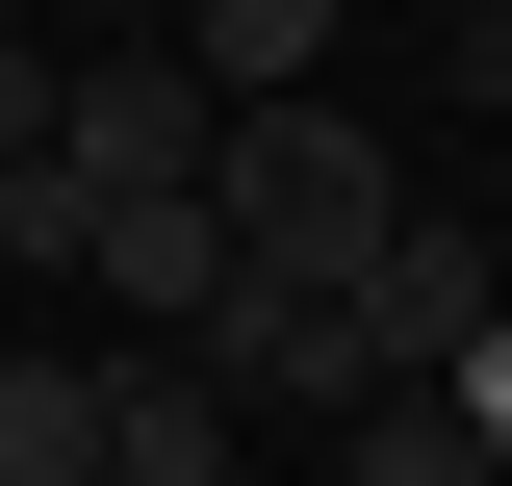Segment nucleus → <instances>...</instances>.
I'll return each instance as SVG.
<instances>
[{
    "label": "nucleus",
    "mask_w": 512,
    "mask_h": 486,
    "mask_svg": "<svg viewBox=\"0 0 512 486\" xmlns=\"http://www.w3.org/2000/svg\"><path fill=\"white\" fill-rule=\"evenodd\" d=\"M333 26H359V0H180V52L231 77V103H256V77H333Z\"/></svg>",
    "instance_id": "4"
},
{
    "label": "nucleus",
    "mask_w": 512,
    "mask_h": 486,
    "mask_svg": "<svg viewBox=\"0 0 512 486\" xmlns=\"http://www.w3.org/2000/svg\"><path fill=\"white\" fill-rule=\"evenodd\" d=\"M0 26H26V0H0Z\"/></svg>",
    "instance_id": "8"
},
{
    "label": "nucleus",
    "mask_w": 512,
    "mask_h": 486,
    "mask_svg": "<svg viewBox=\"0 0 512 486\" xmlns=\"http://www.w3.org/2000/svg\"><path fill=\"white\" fill-rule=\"evenodd\" d=\"M0 154H52V26H0Z\"/></svg>",
    "instance_id": "5"
},
{
    "label": "nucleus",
    "mask_w": 512,
    "mask_h": 486,
    "mask_svg": "<svg viewBox=\"0 0 512 486\" xmlns=\"http://www.w3.org/2000/svg\"><path fill=\"white\" fill-rule=\"evenodd\" d=\"M487 307H512V205H487Z\"/></svg>",
    "instance_id": "7"
},
{
    "label": "nucleus",
    "mask_w": 512,
    "mask_h": 486,
    "mask_svg": "<svg viewBox=\"0 0 512 486\" xmlns=\"http://www.w3.org/2000/svg\"><path fill=\"white\" fill-rule=\"evenodd\" d=\"M333 307H359V359H436V333H487V205H384Z\"/></svg>",
    "instance_id": "2"
},
{
    "label": "nucleus",
    "mask_w": 512,
    "mask_h": 486,
    "mask_svg": "<svg viewBox=\"0 0 512 486\" xmlns=\"http://www.w3.org/2000/svg\"><path fill=\"white\" fill-rule=\"evenodd\" d=\"M205 205H231L256 282H359V231L410 205V154L359 128V77H256V103L205 128Z\"/></svg>",
    "instance_id": "1"
},
{
    "label": "nucleus",
    "mask_w": 512,
    "mask_h": 486,
    "mask_svg": "<svg viewBox=\"0 0 512 486\" xmlns=\"http://www.w3.org/2000/svg\"><path fill=\"white\" fill-rule=\"evenodd\" d=\"M103 359L128 333H26L0 307V486H103Z\"/></svg>",
    "instance_id": "3"
},
{
    "label": "nucleus",
    "mask_w": 512,
    "mask_h": 486,
    "mask_svg": "<svg viewBox=\"0 0 512 486\" xmlns=\"http://www.w3.org/2000/svg\"><path fill=\"white\" fill-rule=\"evenodd\" d=\"M26 26H180V0H26Z\"/></svg>",
    "instance_id": "6"
}]
</instances>
